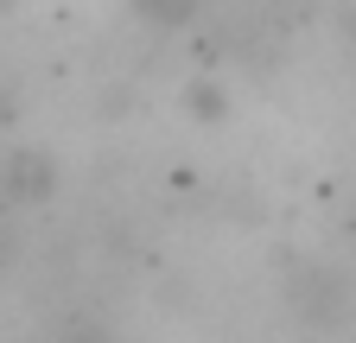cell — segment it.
<instances>
[{
	"label": "cell",
	"mask_w": 356,
	"mask_h": 343,
	"mask_svg": "<svg viewBox=\"0 0 356 343\" xmlns=\"http://www.w3.org/2000/svg\"><path fill=\"white\" fill-rule=\"evenodd\" d=\"M7 115H13V96H7V90H0V121H7Z\"/></svg>",
	"instance_id": "obj_3"
},
{
	"label": "cell",
	"mask_w": 356,
	"mask_h": 343,
	"mask_svg": "<svg viewBox=\"0 0 356 343\" xmlns=\"http://www.w3.org/2000/svg\"><path fill=\"white\" fill-rule=\"evenodd\" d=\"M147 19H159V26H185L191 13H197V0H134Z\"/></svg>",
	"instance_id": "obj_2"
},
{
	"label": "cell",
	"mask_w": 356,
	"mask_h": 343,
	"mask_svg": "<svg viewBox=\"0 0 356 343\" xmlns=\"http://www.w3.org/2000/svg\"><path fill=\"white\" fill-rule=\"evenodd\" d=\"M51 191V159L44 153H13L0 172V197H44Z\"/></svg>",
	"instance_id": "obj_1"
}]
</instances>
